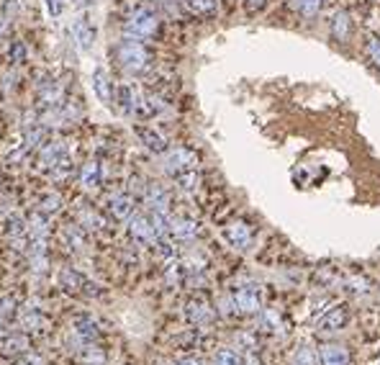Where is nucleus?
I'll return each mask as SVG.
<instances>
[{
	"label": "nucleus",
	"mask_w": 380,
	"mask_h": 365,
	"mask_svg": "<svg viewBox=\"0 0 380 365\" xmlns=\"http://www.w3.org/2000/svg\"><path fill=\"white\" fill-rule=\"evenodd\" d=\"M116 59L121 64V70L134 77H144L154 64V55L144 41H131V39H121V44L116 46Z\"/></svg>",
	"instance_id": "f257e3e1"
},
{
	"label": "nucleus",
	"mask_w": 380,
	"mask_h": 365,
	"mask_svg": "<svg viewBox=\"0 0 380 365\" xmlns=\"http://www.w3.org/2000/svg\"><path fill=\"white\" fill-rule=\"evenodd\" d=\"M160 34V16L152 8H134L124 21V39L146 41Z\"/></svg>",
	"instance_id": "f03ea898"
},
{
	"label": "nucleus",
	"mask_w": 380,
	"mask_h": 365,
	"mask_svg": "<svg viewBox=\"0 0 380 365\" xmlns=\"http://www.w3.org/2000/svg\"><path fill=\"white\" fill-rule=\"evenodd\" d=\"M57 281H59V288L64 293L77 296V299H95V296L103 293V288L93 278H88L82 270H77V268H62L59 275H57Z\"/></svg>",
	"instance_id": "7ed1b4c3"
},
{
	"label": "nucleus",
	"mask_w": 380,
	"mask_h": 365,
	"mask_svg": "<svg viewBox=\"0 0 380 365\" xmlns=\"http://www.w3.org/2000/svg\"><path fill=\"white\" fill-rule=\"evenodd\" d=\"M229 299L234 303L236 314H260L263 311V288L254 281L234 283V291H231Z\"/></svg>",
	"instance_id": "20e7f679"
},
{
	"label": "nucleus",
	"mask_w": 380,
	"mask_h": 365,
	"mask_svg": "<svg viewBox=\"0 0 380 365\" xmlns=\"http://www.w3.org/2000/svg\"><path fill=\"white\" fill-rule=\"evenodd\" d=\"M67 101V93H64V82L59 77H52V75H44L39 77L37 82V106L39 113H46V111L57 109Z\"/></svg>",
	"instance_id": "39448f33"
},
{
	"label": "nucleus",
	"mask_w": 380,
	"mask_h": 365,
	"mask_svg": "<svg viewBox=\"0 0 380 365\" xmlns=\"http://www.w3.org/2000/svg\"><path fill=\"white\" fill-rule=\"evenodd\" d=\"M162 170L170 175L172 180H178L180 175L198 170V157H196V152L185 149V147L167 149V152H164V157H162Z\"/></svg>",
	"instance_id": "423d86ee"
},
{
	"label": "nucleus",
	"mask_w": 380,
	"mask_h": 365,
	"mask_svg": "<svg viewBox=\"0 0 380 365\" xmlns=\"http://www.w3.org/2000/svg\"><path fill=\"white\" fill-rule=\"evenodd\" d=\"M64 160H73L70 157V147L64 139H52L44 147H39V162L37 167L41 173H52L57 165H62Z\"/></svg>",
	"instance_id": "0eeeda50"
},
{
	"label": "nucleus",
	"mask_w": 380,
	"mask_h": 365,
	"mask_svg": "<svg viewBox=\"0 0 380 365\" xmlns=\"http://www.w3.org/2000/svg\"><path fill=\"white\" fill-rule=\"evenodd\" d=\"M73 39L75 44L80 46L82 52H88V49H93V44H95V39H98V31H95V24L91 21V16L82 10V13H77L73 19Z\"/></svg>",
	"instance_id": "6e6552de"
},
{
	"label": "nucleus",
	"mask_w": 380,
	"mask_h": 365,
	"mask_svg": "<svg viewBox=\"0 0 380 365\" xmlns=\"http://www.w3.org/2000/svg\"><path fill=\"white\" fill-rule=\"evenodd\" d=\"M129 234H131V239H134L136 245L142 247H152L154 242L160 239L157 229H154V224L149 221L146 214H134V216H131V221H129Z\"/></svg>",
	"instance_id": "1a4fd4ad"
},
{
	"label": "nucleus",
	"mask_w": 380,
	"mask_h": 365,
	"mask_svg": "<svg viewBox=\"0 0 380 365\" xmlns=\"http://www.w3.org/2000/svg\"><path fill=\"white\" fill-rule=\"evenodd\" d=\"M136 203L134 198L129 196V193H113L108 201H106V211H108V216L118 224H129L131 216L136 214Z\"/></svg>",
	"instance_id": "9d476101"
},
{
	"label": "nucleus",
	"mask_w": 380,
	"mask_h": 365,
	"mask_svg": "<svg viewBox=\"0 0 380 365\" xmlns=\"http://www.w3.org/2000/svg\"><path fill=\"white\" fill-rule=\"evenodd\" d=\"M347 321H350V311L347 306H326L321 314L316 317V329L319 332H339V329L347 327Z\"/></svg>",
	"instance_id": "9b49d317"
},
{
	"label": "nucleus",
	"mask_w": 380,
	"mask_h": 365,
	"mask_svg": "<svg viewBox=\"0 0 380 365\" xmlns=\"http://www.w3.org/2000/svg\"><path fill=\"white\" fill-rule=\"evenodd\" d=\"M213 306L209 303V299H203V296H193L188 303H185V319L190 324H196V327H206L213 321Z\"/></svg>",
	"instance_id": "f8f14e48"
},
{
	"label": "nucleus",
	"mask_w": 380,
	"mask_h": 365,
	"mask_svg": "<svg viewBox=\"0 0 380 365\" xmlns=\"http://www.w3.org/2000/svg\"><path fill=\"white\" fill-rule=\"evenodd\" d=\"M73 337H75V342H77L80 347L95 345V342H98V337H100L98 321L93 319V317H88V314L77 317V319L73 321Z\"/></svg>",
	"instance_id": "ddd939ff"
},
{
	"label": "nucleus",
	"mask_w": 380,
	"mask_h": 365,
	"mask_svg": "<svg viewBox=\"0 0 380 365\" xmlns=\"http://www.w3.org/2000/svg\"><path fill=\"white\" fill-rule=\"evenodd\" d=\"M162 111H164V101L160 98V95L136 91L134 111H131V116H136V119H154V116H160Z\"/></svg>",
	"instance_id": "4468645a"
},
{
	"label": "nucleus",
	"mask_w": 380,
	"mask_h": 365,
	"mask_svg": "<svg viewBox=\"0 0 380 365\" xmlns=\"http://www.w3.org/2000/svg\"><path fill=\"white\" fill-rule=\"evenodd\" d=\"M224 239H227L234 250H249L254 239L252 227H249L247 221H231V224L224 229Z\"/></svg>",
	"instance_id": "2eb2a0df"
},
{
	"label": "nucleus",
	"mask_w": 380,
	"mask_h": 365,
	"mask_svg": "<svg viewBox=\"0 0 380 365\" xmlns=\"http://www.w3.org/2000/svg\"><path fill=\"white\" fill-rule=\"evenodd\" d=\"M144 203L146 211H152V214H170V193L157 182L144 188Z\"/></svg>",
	"instance_id": "dca6fc26"
},
{
	"label": "nucleus",
	"mask_w": 380,
	"mask_h": 365,
	"mask_svg": "<svg viewBox=\"0 0 380 365\" xmlns=\"http://www.w3.org/2000/svg\"><path fill=\"white\" fill-rule=\"evenodd\" d=\"M100 182H103V165H100V160H88L80 170V188L93 193L100 188Z\"/></svg>",
	"instance_id": "f3484780"
},
{
	"label": "nucleus",
	"mask_w": 380,
	"mask_h": 365,
	"mask_svg": "<svg viewBox=\"0 0 380 365\" xmlns=\"http://www.w3.org/2000/svg\"><path fill=\"white\" fill-rule=\"evenodd\" d=\"M41 321H44V314H41V306L37 301H28L21 306L19 311V327L23 332H34V329L41 327Z\"/></svg>",
	"instance_id": "a211bd4d"
},
{
	"label": "nucleus",
	"mask_w": 380,
	"mask_h": 365,
	"mask_svg": "<svg viewBox=\"0 0 380 365\" xmlns=\"http://www.w3.org/2000/svg\"><path fill=\"white\" fill-rule=\"evenodd\" d=\"M136 137H139V142H142L152 155H164V152H167V139H164L160 131H154V129L136 127Z\"/></svg>",
	"instance_id": "6ab92c4d"
},
{
	"label": "nucleus",
	"mask_w": 380,
	"mask_h": 365,
	"mask_svg": "<svg viewBox=\"0 0 380 365\" xmlns=\"http://www.w3.org/2000/svg\"><path fill=\"white\" fill-rule=\"evenodd\" d=\"M93 93H95V98H98L100 103H106V106L113 103V85H111V77L103 67H98V70L93 73Z\"/></svg>",
	"instance_id": "aec40b11"
},
{
	"label": "nucleus",
	"mask_w": 380,
	"mask_h": 365,
	"mask_svg": "<svg viewBox=\"0 0 380 365\" xmlns=\"http://www.w3.org/2000/svg\"><path fill=\"white\" fill-rule=\"evenodd\" d=\"M167 234H172L175 239H193L198 234V224L193 219H185V216H170V224H167Z\"/></svg>",
	"instance_id": "412c9836"
},
{
	"label": "nucleus",
	"mask_w": 380,
	"mask_h": 365,
	"mask_svg": "<svg viewBox=\"0 0 380 365\" xmlns=\"http://www.w3.org/2000/svg\"><path fill=\"white\" fill-rule=\"evenodd\" d=\"M88 232L80 227V224H70V227L62 232V239L64 245H67V250L70 252H75V255H80L82 250H85V245H88V237H85Z\"/></svg>",
	"instance_id": "4be33fe9"
},
{
	"label": "nucleus",
	"mask_w": 380,
	"mask_h": 365,
	"mask_svg": "<svg viewBox=\"0 0 380 365\" xmlns=\"http://www.w3.org/2000/svg\"><path fill=\"white\" fill-rule=\"evenodd\" d=\"M134 98H136L134 85L121 82L118 88H113V101H116L118 111H121V113H126V116H131V111H134Z\"/></svg>",
	"instance_id": "5701e85b"
},
{
	"label": "nucleus",
	"mask_w": 380,
	"mask_h": 365,
	"mask_svg": "<svg viewBox=\"0 0 380 365\" xmlns=\"http://www.w3.org/2000/svg\"><path fill=\"white\" fill-rule=\"evenodd\" d=\"M28 347V337L26 335H21L19 332H13V335H0V350L6 353V355H16V353H26Z\"/></svg>",
	"instance_id": "b1692460"
},
{
	"label": "nucleus",
	"mask_w": 380,
	"mask_h": 365,
	"mask_svg": "<svg viewBox=\"0 0 380 365\" xmlns=\"http://www.w3.org/2000/svg\"><path fill=\"white\" fill-rule=\"evenodd\" d=\"M75 214H77V224H80L85 232H100V229L106 227L103 216H100V214H95V211H91L88 206H77V209H75Z\"/></svg>",
	"instance_id": "393cba45"
},
{
	"label": "nucleus",
	"mask_w": 380,
	"mask_h": 365,
	"mask_svg": "<svg viewBox=\"0 0 380 365\" xmlns=\"http://www.w3.org/2000/svg\"><path fill=\"white\" fill-rule=\"evenodd\" d=\"M321 365H350V353L342 345L321 347Z\"/></svg>",
	"instance_id": "a878e982"
},
{
	"label": "nucleus",
	"mask_w": 380,
	"mask_h": 365,
	"mask_svg": "<svg viewBox=\"0 0 380 365\" xmlns=\"http://www.w3.org/2000/svg\"><path fill=\"white\" fill-rule=\"evenodd\" d=\"M180 6L193 16H216L218 10V0H180Z\"/></svg>",
	"instance_id": "bb28decb"
},
{
	"label": "nucleus",
	"mask_w": 380,
	"mask_h": 365,
	"mask_svg": "<svg viewBox=\"0 0 380 365\" xmlns=\"http://www.w3.org/2000/svg\"><path fill=\"white\" fill-rule=\"evenodd\" d=\"M62 203L64 201H62V196H59V193H41V196H39V201H37V211L52 219L57 211L62 209Z\"/></svg>",
	"instance_id": "cd10ccee"
},
{
	"label": "nucleus",
	"mask_w": 380,
	"mask_h": 365,
	"mask_svg": "<svg viewBox=\"0 0 380 365\" xmlns=\"http://www.w3.org/2000/svg\"><path fill=\"white\" fill-rule=\"evenodd\" d=\"M350 31H352V26H350V16L347 13H334L332 16V37L336 39V41H347L350 39Z\"/></svg>",
	"instance_id": "c85d7f7f"
},
{
	"label": "nucleus",
	"mask_w": 380,
	"mask_h": 365,
	"mask_svg": "<svg viewBox=\"0 0 380 365\" xmlns=\"http://www.w3.org/2000/svg\"><path fill=\"white\" fill-rule=\"evenodd\" d=\"M324 3L326 0H290V8L301 13V16H306V19H314V16L321 13Z\"/></svg>",
	"instance_id": "c756f323"
},
{
	"label": "nucleus",
	"mask_w": 380,
	"mask_h": 365,
	"mask_svg": "<svg viewBox=\"0 0 380 365\" xmlns=\"http://www.w3.org/2000/svg\"><path fill=\"white\" fill-rule=\"evenodd\" d=\"M82 365H106V353L95 345H85L80 353Z\"/></svg>",
	"instance_id": "7c9ffc66"
},
{
	"label": "nucleus",
	"mask_w": 380,
	"mask_h": 365,
	"mask_svg": "<svg viewBox=\"0 0 380 365\" xmlns=\"http://www.w3.org/2000/svg\"><path fill=\"white\" fill-rule=\"evenodd\" d=\"M213 365H242V355L236 353L234 347H221L213 355Z\"/></svg>",
	"instance_id": "2f4dec72"
},
{
	"label": "nucleus",
	"mask_w": 380,
	"mask_h": 365,
	"mask_svg": "<svg viewBox=\"0 0 380 365\" xmlns=\"http://www.w3.org/2000/svg\"><path fill=\"white\" fill-rule=\"evenodd\" d=\"M260 332H267V335L281 332V317L275 311H263L260 314Z\"/></svg>",
	"instance_id": "473e14b6"
},
{
	"label": "nucleus",
	"mask_w": 380,
	"mask_h": 365,
	"mask_svg": "<svg viewBox=\"0 0 380 365\" xmlns=\"http://www.w3.org/2000/svg\"><path fill=\"white\" fill-rule=\"evenodd\" d=\"M316 363H319L316 353L306 345H301L298 350L293 353V357H290V365H316Z\"/></svg>",
	"instance_id": "72a5a7b5"
},
{
	"label": "nucleus",
	"mask_w": 380,
	"mask_h": 365,
	"mask_svg": "<svg viewBox=\"0 0 380 365\" xmlns=\"http://www.w3.org/2000/svg\"><path fill=\"white\" fill-rule=\"evenodd\" d=\"M178 188L180 191H185V193H193L196 188H198V182H200V175H198V170H193V173H185V175H180L178 178Z\"/></svg>",
	"instance_id": "f704fd0d"
},
{
	"label": "nucleus",
	"mask_w": 380,
	"mask_h": 365,
	"mask_svg": "<svg viewBox=\"0 0 380 365\" xmlns=\"http://www.w3.org/2000/svg\"><path fill=\"white\" fill-rule=\"evenodd\" d=\"M73 173V160H64L62 165H57L52 173H46L49 178H52V182H62L67 180V175Z\"/></svg>",
	"instance_id": "c9c22d12"
},
{
	"label": "nucleus",
	"mask_w": 380,
	"mask_h": 365,
	"mask_svg": "<svg viewBox=\"0 0 380 365\" xmlns=\"http://www.w3.org/2000/svg\"><path fill=\"white\" fill-rule=\"evenodd\" d=\"M347 291L357 293V296H365V293L370 291V283H368V278H360V275H352L350 281H347Z\"/></svg>",
	"instance_id": "e433bc0d"
},
{
	"label": "nucleus",
	"mask_w": 380,
	"mask_h": 365,
	"mask_svg": "<svg viewBox=\"0 0 380 365\" xmlns=\"http://www.w3.org/2000/svg\"><path fill=\"white\" fill-rule=\"evenodd\" d=\"M10 59H13V62H23V59H26V46L21 44V41L10 44Z\"/></svg>",
	"instance_id": "4c0bfd02"
},
{
	"label": "nucleus",
	"mask_w": 380,
	"mask_h": 365,
	"mask_svg": "<svg viewBox=\"0 0 380 365\" xmlns=\"http://www.w3.org/2000/svg\"><path fill=\"white\" fill-rule=\"evenodd\" d=\"M13 365H44V360L39 355H31V353H21V357Z\"/></svg>",
	"instance_id": "58836bf2"
},
{
	"label": "nucleus",
	"mask_w": 380,
	"mask_h": 365,
	"mask_svg": "<svg viewBox=\"0 0 380 365\" xmlns=\"http://www.w3.org/2000/svg\"><path fill=\"white\" fill-rule=\"evenodd\" d=\"M46 3V8H49V13L55 16V19H59L64 13V0H44Z\"/></svg>",
	"instance_id": "ea45409f"
},
{
	"label": "nucleus",
	"mask_w": 380,
	"mask_h": 365,
	"mask_svg": "<svg viewBox=\"0 0 380 365\" xmlns=\"http://www.w3.org/2000/svg\"><path fill=\"white\" fill-rule=\"evenodd\" d=\"M368 52H370V59L380 67V39H372L370 46H368Z\"/></svg>",
	"instance_id": "a19ab883"
},
{
	"label": "nucleus",
	"mask_w": 380,
	"mask_h": 365,
	"mask_svg": "<svg viewBox=\"0 0 380 365\" xmlns=\"http://www.w3.org/2000/svg\"><path fill=\"white\" fill-rule=\"evenodd\" d=\"M175 365H203V363H200L198 357L185 355V357H178V360H175Z\"/></svg>",
	"instance_id": "79ce46f5"
},
{
	"label": "nucleus",
	"mask_w": 380,
	"mask_h": 365,
	"mask_svg": "<svg viewBox=\"0 0 380 365\" xmlns=\"http://www.w3.org/2000/svg\"><path fill=\"white\" fill-rule=\"evenodd\" d=\"M75 6H77V8H88V6H91L93 0H73Z\"/></svg>",
	"instance_id": "37998d69"
},
{
	"label": "nucleus",
	"mask_w": 380,
	"mask_h": 365,
	"mask_svg": "<svg viewBox=\"0 0 380 365\" xmlns=\"http://www.w3.org/2000/svg\"><path fill=\"white\" fill-rule=\"evenodd\" d=\"M247 6L249 8H260V6H265V0H247Z\"/></svg>",
	"instance_id": "c03bdc74"
},
{
	"label": "nucleus",
	"mask_w": 380,
	"mask_h": 365,
	"mask_svg": "<svg viewBox=\"0 0 380 365\" xmlns=\"http://www.w3.org/2000/svg\"><path fill=\"white\" fill-rule=\"evenodd\" d=\"M154 3H160V6H170L172 0H154Z\"/></svg>",
	"instance_id": "a18cd8bd"
},
{
	"label": "nucleus",
	"mask_w": 380,
	"mask_h": 365,
	"mask_svg": "<svg viewBox=\"0 0 380 365\" xmlns=\"http://www.w3.org/2000/svg\"><path fill=\"white\" fill-rule=\"evenodd\" d=\"M247 365H257V363H254V360H252V357H249V360H247Z\"/></svg>",
	"instance_id": "49530a36"
},
{
	"label": "nucleus",
	"mask_w": 380,
	"mask_h": 365,
	"mask_svg": "<svg viewBox=\"0 0 380 365\" xmlns=\"http://www.w3.org/2000/svg\"><path fill=\"white\" fill-rule=\"evenodd\" d=\"M372 365H380V360H378V363H372Z\"/></svg>",
	"instance_id": "de8ad7c7"
},
{
	"label": "nucleus",
	"mask_w": 380,
	"mask_h": 365,
	"mask_svg": "<svg viewBox=\"0 0 380 365\" xmlns=\"http://www.w3.org/2000/svg\"><path fill=\"white\" fill-rule=\"evenodd\" d=\"M0 180H3V178H0Z\"/></svg>",
	"instance_id": "09e8293b"
}]
</instances>
